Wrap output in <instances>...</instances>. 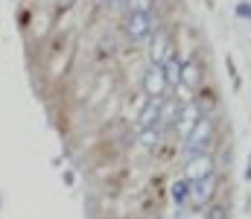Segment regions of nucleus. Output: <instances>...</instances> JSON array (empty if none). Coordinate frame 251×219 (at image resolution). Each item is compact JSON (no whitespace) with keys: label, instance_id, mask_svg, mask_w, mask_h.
Masks as SVG:
<instances>
[{"label":"nucleus","instance_id":"14","mask_svg":"<svg viewBox=\"0 0 251 219\" xmlns=\"http://www.w3.org/2000/svg\"><path fill=\"white\" fill-rule=\"evenodd\" d=\"M126 6H128V12H149L152 0H126Z\"/></svg>","mask_w":251,"mask_h":219},{"label":"nucleus","instance_id":"12","mask_svg":"<svg viewBox=\"0 0 251 219\" xmlns=\"http://www.w3.org/2000/svg\"><path fill=\"white\" fill-rule=\"evenodd\" d=\"M173 199H176V205H184V202L190 199V181L187 178L173 181Z\"/></svg>","mask_w":251,"mask_h":219},{"label":"nucleus","instance_id":"5","mask_svg":"<svg viewBox=\"0 0 251 219\" xmlns=\"http://www.w3.org/2000/svg\"><path fill=\"white\" fill-rule=\"evenodd\" d=\"M199 117H201V108H199V102H184L181 108H178V117H176V126H178V132L187 138L190 132H193V126L199 123Z\"/></svg>","mask_w":251,"mask_h":219},{"label":"nucleus","instance_id":"2","mask_svg":"<svg viewBox=\"0 0 251 219\" xmlns=\"http://www.w3.org/2000/svg\"><path fill=\"white\" fill-rule=\"evenodd\" d=\"M213 135V120L210 117H199V123L193 126V132L187 135V155H201V146L210 141Z\"/></svg>","mask_w":251,"mask_h":219},{"label":"nucleus","instance_id":"15","mask_svg":"<svg viewBox=\"0 0 251 219\" xmlns=\"http://www.w3.org/2000/svg\"><path fill=\"white\" fill-rule=\"evenodd\" d=\"M237 15H243V18H251V6H249V3H240V6H237Z\"/></svg>","mask_w":251,"mask_h":219},{"label":"nucleus","instance_id":"11","mask_svg":"<svg viewBox=\"0 0 251 219\" xmlns=\"http://www.w3.org/2000/svg\"><path fill=\"white\" fill-rule=\"evenodd\" d=\"M176 117H178V105H176L173 99H167V102L161 99V114H158V126H170V123H173Z\"/></svg>","mask_w":251,"mask_h":219},{"label":"nucleus","instance_id":"16","mask_svg":"<svg viewBox=\"0 0 251 219\" xmlns=\"http://www.w3.org/2000/svg\"><path fill=\"white\" fill-rule=\"evenodd\" d=\"M225 217V214H222V208H213V211H210V219H222Z\"/></svg>","mask_w":251,"mask_h":219},{"label":"nucleus","instance_id":"13","mask_svg":"<svg viewBox=\"0 0 251 219\" xmlns=\"http://www.w3.org/2000/svg\"><path fill=\"white\" fill-rule=\"evenodd\" d=\"M161 141V135H158V129H143L140 132V144L146 146V149H152V146H158Z\"/></svg>","mask_w":251,"mask_h":219},{"label":"nucleus","instance_id":"3","mask_svg":"<svg viewBox=\"0 0 251 219\" xmlns=\"http://www.w3.org/2000/svg\"><path fill=\"white\" fill-rule=\"evenodd\" d=\"M167 88H170V85H167V76H164V71H161L158 65H152L149 71L143 73V91H146L149 99H161Z\"/></svg>","mask_w":251,"mask_h":219},{"label":"nucleus","instance_id":"7","mask_svg":"<svg viewBox=\"0 0 251 219\" xmlns=\"http://www.w3.org/2000/svg\"><path fill=\"white\" fill-rule=\"evenodd\" d=\"M213 184H216L213 175H207V178H201V181H193V184H190V199H193L196 205H204V202L213 196Z\"/></svg>","mask_w":251,"mask_h":219},{"label":"nucleus","instance_id":"8","mask_svg":"<svg viewBox=\"0 0 251 219\" xmlns=\"http://www.w3.org/2000/svg\"><path fill=\"white\" fill-rule=\"evenodd\" d=\"M181 85H187L190 91H196L199 85H201V68H199V62H181Z\"/></svg>","mask_w":251,"mask_h":219},{"label":"nucleus","instance_id":"9","mask_svg":"<svg viewBox=\"0 0 251 219\" xmlns=\"http://www.w3.org/2000/svg\"><path fill=\"white\" fill-rule=\"evenodd\" d=\"M170 56H173V53H170V38H167V35H158L155 47L149 50V59H152V65H158V68H161V65H164Z\"/></svg>","mask_w":251,"mask_h":219},{"label":"nucleus","instance_id":"1","mask_svg":"<svg viewBox=\"0 0 251 219\" xmlns=\"http://www.w3.org/2000/svg\"><path fill=\"white\" fill-rule=\"evenodd\" d=\"M123 26H126V35H128L131 41H143V38H149V35L155 32L158 21L152 18V12H128Z\"/></svg>","mask_w":251,"mask_h":219},{"label":"nucleus","instance_id":"4","mask_svg":"<svg viewBox=\"0 0 251 219\" xmlns=\"http://www.w3.org/2000/svg\"><path fill=\"white\" fill-rule=\"evenodd\" d=\"M207 175H213V161H210V155H193L187 161V167H184V178L193 184V181H201V178H207Z\"/></svg>","mask_w":251,"mask_h":219},{"label":"nucleus","instance_id":"6","mask_svg":"<svg viewBox=\"0 0 251 219\" xmlns=\"http://www.w3.org/2000/svg\"><path fill=\"white\" fill-rule=\"evenodd\" d=\"M161 99H164V97H161ZM161 99H149V102H146V108L137 114V126H140V132H143V129H155V126H158Z\"/></svg>","mask_w":251,"mask_h":219},{"label":"nucleus","instance_id":"10","mask_svg":"<svg viewBox=\"0 0 251 219\" xmlns=\"http://www.w3.org/2000/svg\"><path fill=\"white\" fill-rule=\"evenodd\" d=\"M161 71L167 76V85H178V82H181V62H178L176 56H170V59L161 65Z\"/></svg>","mask_w":251,"mask_h":219},{"label":"nucleus","instance_id":"17","mask_svg":"<svg viewBox=\"0 0 251 219\" xmlns=\"http://www.w3.org/2000/svg\"><path fill=\"white\" fill-rule=\"evenodd\" d=\"M126 0H111V6H123Z\"/></svg>","mask_w":251,"mask_h":219}]
</instances>
